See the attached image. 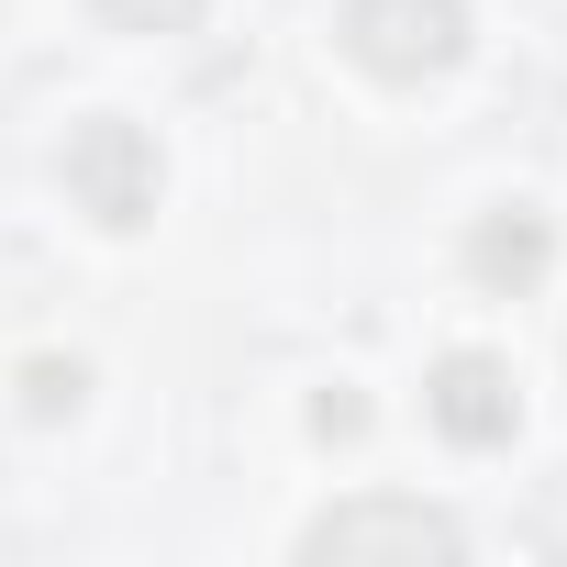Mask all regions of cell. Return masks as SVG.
Masks as SVG:
<instances>
[{"label": "cell", "mask_w": 567, "mask_h": 567, "mask_svg": "<svg viewBox=\"0 0 567 567\" xmlns=\"http://www.w3.org/2000/svg\"><path fill=\"white\" fill-rule=\"evenodd\" d=\"M545 256H556L545 212H489V223L467 234V278H478V290H534Z\"/></svg>", "instance_id": "5"}, {"label": "cell", "mask_w": 567, "mask_h": 567, "mask_svg": "<svg viewBox=\"0 0 567 567\" xmlns=\"http://www.w3.org/2000/svg\"><path fill=\"white\" fill-rule=\"evenodd\" d=\"M334 45L379 79V90H423L467 56V0H346Z\"/></svg>", "instance_id": "1"}, {"label": "cell", "mask_w": 567, "mask_h": 567, "mask_svg": "<svg viewBox=\"0 0 567 567\" xmlns=\"http://www.w3.org/2000/svg\"><path fill=\"white\" fill-rule=\"evenodd\" d=\"M301 556H312V567H346V556H467V523L434 512V501L368 489V501H334V512L301 534Z\"/></svg>", "instance_id": "3"}, {"label": "cell", "mask_w": 567, "mask_h": 567, "mask_svg": "<svg viewBox=\"0 0 567 567\" xmlns=\"http://www.w3.org/2000/svg\"><path fill=\"white\" fill-rule=\"evenodd\" d=\"M68 200L79 212H101L112 234H134V223H156V200H167V156H156V134L145 123H123V112H90L79 134H68Z\"/></svg>", "instance_id": "2"}, {"label": "cell", "mask_w": 567, "mask_h": 567, "mask_svg": "<svg viewBox=\"0 0 567 567\" xmlns=\"http://www.w3.org/2000/svg\"><path fill=\"white\" fill-rule=\"evenodd\" d=\"M101 12H112L123 34H189V23L212 12V0H101Z\"/></svg>", "instance_id": "7"}, {"label": "cell", "mask_w": 567, "mask_h": 567, "mask_svg": "<svg viewBox=\"0 0 567 567\" xmlns=\"http://www.w3.org/2000/svg\"><path fill=\"white\" fill-rule=\"evenodd\" d=\"M423 412H434V434H445V445H467V456H489V445H512V434H523V390H512V368H501V357H478V346L434 368Z\"/></svg>", "instance_id": "4"}, {"label": "cell", "mask_w": 567, "mask_h": 567, "mask_svg": "<svg viewBox=\"0 0 567 567\" xmlns=\"http://www.w3.org/2000/svg\"><path fill=\"white\" fill-rule=\"evenodd\" d=\"M79 390H90V379H79V368H56V357H34V368H23V412H34V423L79 412Z\"/></svg>", "instance_id": "6"}]
</instances>
